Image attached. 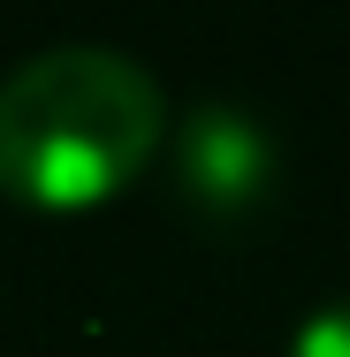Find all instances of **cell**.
<instances>
[{
    "mask_svg": "<svg viewBox=\"0 0 350 357\" xmlns=\"http://www.w3.org/2000/svg\"><path fill=\"white\" fill-rule=\"evenodd\" d=\"M168 91L122 46H46L0 76V190L31 206H92L160 144Z\"/></svg>",
    "mask_w": 350,
    "mask_h": 357,
    "instance_id": "1",
    "label": "cell"
},
{
    "mask_svg": "<svg viewBox=\"0 0 350 357\" xmlns=\"http://www.w3.org/2000/svg\"><path fill=\"white\" fill-rule=\"evenodd\" d=\"M282 175V144L275 130L236 107V99H198L175 122V190L183 206L206 220H244L251 206H267Z\"/></svg>",
    "mask_w": 350,
    "mask_h": 357,
    "instance_id": "2",
    "label": "cell"
},
{
    "mask_svg": "<svg viewBox=\"0 0 350 357\" xmlns=\"http://www.w3.org/2000/svg\"><path fill=\"white\" fill-rule=\"evenodd\" d=\"M289 357H350V296H328V304L297 327Z\"/></svg>",
    "mask_w": 350,
    "mask_h": 357,
    "instance_id": "3",
    "label": "cell"
}]
</instances>
